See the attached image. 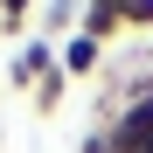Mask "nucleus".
Masks as SVG:
<instances>
[{
  "instance_id": "obj_1",
  "label": "nucleus",
  "mask_w": 153,
  "mask_h": 153,
  "mask_svg": "<svg viewBox=\"0 0 153 153\" xmlns=\"http://www.w3.org/2000/svg\"><path fill=\"white\" fill-rule=\"evenodd\" d=\"M49 70H56V42H49V35L21 42L14 56H7V91H35V84H42Z\"/></svg>"
},
{
  "instance_id": "obj_2",
  "label": "nucleus",
  "mask_w": 153,
  "mask_h": 153,
  "mask_svg": "<svg viewBox=\"0 0 153 153\" xmlns=\"http://www.w3.org/2000/svg\"><path fill=\"white\" fill-rule=\"evenodd\" d=\"M56 63H63L70 84H76V76H97V70H105V42H91V35H63V42H56Z\"/></svg>"
},
{
  "instance_id": "obj_3",
  "label": "nucleus",
  "mask_w": 153,
  "mask_h": 153,
  "mask_svg": "<svg viewBox=\"0 0 153 153\" xmlns=\"http://www.w3.org/2000/svg\"><path fill=\"white\" fill-rule=\"evenodd\" d=\"M76 14H84V0H42V28L56 35H76Z\"/></svg>"
},
{
  "instance_id": "obj_4",
  "label": "nucleus",
  "mask_w": 153,
  "mask_h": 153,
  "mask_svg": "<svg viewBox=\"0 0 153 153\" xmlns=\"http://www.w3.org/2000/svg\"><path fill=\"white\" fill-rule=\"evenodd\" d=\"M63 91H70V76H63V63H56V70H49L28 97H35V111H56V105H63Z\"/></svg>"
},
{
  "instance_id": "obj_5",
  "label": "nucleus",
  "mask_w": 153,
  "mask_h": 153,
  "mask_svg": "<svg viewBox=\"0 0 153 153\" xmlns=\"http://www.w3.org/2000/svg\"><path fill=\"white\" fill-rule=\"evenodd\" d=\"M28 14H35V0H0V35H21Z\"/></svg>"
},
{
  "instance_id": "obj_6",
  "label": "nucleus",
  "mask_w": 153,
  "mask_h": 153,
  "mask_svg": "<svg viewBox=\"0 0 153 153\" xmlns=\"http://www.w3.org/2000/svg\"><path fill=\"white\" fill-rule=\"evenodd\" d=\"M125 28H139V35H153V0H125Z\"/></svg>"
},
{
  "instance_id": "obj_7",
  "label": "nucleus",
  "mask_w": 153,
  "mask_h": 153,
  "mask_svg": "<svg viewBox=\"0 0 153 153\" xmlns=\"http://www.w3.org/2000/svg\"><path fill=\"white\" fill-rule=\"evenodd\" d=\"M84 153H111V132H105V125H97V132L84 139Z\"/></svg>"
},
{
  "instance_id": "obj_8",
  "label": "nucleus",
  "mask_w": 153,
  "mask_h": 153,
  "mask_svg": "<svg viewBox=\"0 0 153 153\" xmlns=\"http://www.w3.org/2000/svg\"><path fill=\"white\" fill-rule=\"evenodd\" d=\"M111 7H125V0H111Z\"/></svg>"
}]
</instances>
